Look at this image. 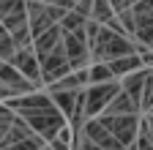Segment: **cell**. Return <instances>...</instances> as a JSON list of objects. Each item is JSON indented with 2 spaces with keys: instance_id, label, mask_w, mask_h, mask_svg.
<instances>
[{
  "instance_id": "obj_6",
  "label": "cell",
  "mask_w": 153,
  "mask_h": 150,
  "mask_svg": "<svg viewBox=\"0 0 153 150\" xmlns=\"http://www.w3.org/2000/svg\"><path fill=\"white\" fill-rule=\"evenodd\" d=\"M74 71L71 60H68V52L66 47L60 44L52 55H47V58L41 60V74H44V82L47 85H55V82H60L63 77H68V74Z\"/></svg>"
},
{
  "instance_id": "obj_2",
  "label": "cell",
  "mask_w": 153,
  "mask_h": 150,
  "mask_svg": "<svg viewBox=\"0 0 153 150\" xmlns=\"http://www.w3.org/2000/svg\"><path fill=\"white\" fill-rule=\"evenodd\" d=\"M22 117L30 123V128L38 137H44L47 142H55L66 128V115L57 106L52 109H36V112H22Z\"/></svg>"
},
{
  "instance_id": "obj_20",
  "label": "cell",
  "mask_w": 153,
  "mask_h": 150,
  "mask_svg": "<svg viewBox=\"0 0 153 150\" xmlns=\"http://www.w3.org/2000/svg\"><path fill=\"white\" fill-rule=\"evenodd\" d=\"M49 142L44 139V137H38V134H33L30 139H25V142H16V145H11V147H0V150H44Z\"/></svg>"
},
{
  "instance_id": "obj_15",
  "label": "cell",
  "mask_w": 153,
  "mask_h": 150,
  "mask_svg": "<svg viewBox=\"0 0 153 150\" xmlns=\"http://www.w3.org/2000/svg\"><path fill=\"white\" fill-rule=\"evenodd\" d=\"M140 112H142V109L131 101V96H128L126 90H120L118 96H115V101L107 106L104 115H140Z\"/></svg>"
},
{
  "instance_id": "obj_24",
  "label": "cell",
  "mask_w": 153,
  "mask_h": 150,
  "mask_svg": "<svg viewBox=\"0 0 153 150\" xmlns=\"http://www.w3.org/2000/svg\"><path fill=\"white\" fill-rule=\"evenodd\" d=\"M47 14H49V19L55 22V25H60L63 19H66V8H60V6H55V3H47Z\"/></svg>"
},
{
  "instance_id": "obj_19",
  "label": "cell",
  "mask_w": 153,
  "mask_h": 150,
  "mask_svg": "<svg viewBox=\"0 0 153 150\" xmlns=\"http://www.w3.org/2000/svg\"><path fill=\"white\" fill-rule=\"evenodd\" d=\"M88 16H82V14H76V11H68L66 14V19L60 22V27H63V33H79V30H85L88 27Z\"/></svg>"
},
{
  "instance_id": "obj_12",
  "label": "cell",
  "mask_w": 153,
  "mask_h": 150,
  "mask_svg": "<svg viewBox=\"0 0 153 150\" xmlns=\"http://www.w3.org/2000/svg\"><path fill=\"white\" fill-rule=\"evenodd\" d=\"M85 87H90V68L71 71L68 77H63L60 82L49 85V93H57V90H85Z\"/></svg>"
},
{
  "instance_id": "obj_28",
  "label": "cell",
  "mask_w": 153,
  "mask_h": 150,
  "mask_svg": "<svg viewBox=\"0 0 153 150\" xmlns=\"http://www.w3.org/2000/svg\"><path fill=\"white\" fill-rule=\"evenodd\" d=\"M145 120H148V117H145ZM148 126H150V123H148ZM150 137H153V126H150Z\"/></svg>"
},
{
  "instance_id": "obj_27",
  "label": "cell",
  "mask_w": 153,
  "mask_h": 150,
  "mask_svg": "<svg viewBox=\"0 0 153 150\" xmlns=\"http://www.w3.org/2000/svg\"><path fill=\"white\" fill-rule=\"evenodd\" d=\"M109 3H112L115 14H120V11H126V8H131V6H134L131 0H109Z\"/></svg>"
},
{
  "instance_id": "obj_16",
  "label": "cell",
  "mask_w": 153,
  "mask_h": 150,
  "mask_svg": "<svg viewBox=\"0 0 153 150\" xmlns=\"http://www.w3.org/2000/svg\"><path fill=\"white\" fill-rule=\"evenodd\" d=\"M115 16H118V14H115V8H112L109 0H96V3H93V16H90L93 22H99V25H109Z\"/></svg>"
},
{
  "instance_id": "obj_23",
  "label": "cell",
  "mask_w": 153,
  "mask_h": 150,
  "mask_svg": "<svg viewBox=\"0 0 153 150\" xmlns=\"http://www.w3.org/2000/svg\"><path fill=\"white\" fill-rule=\"evenodd\" d=\"M153 109V71L145 82V93H142V112H150Z\"/></svg>"
},
{
  "instance_id": "obj_9",
  "label": "cell",
  "mask_w": 153,
  "mask_h": 150,
  "mask_svg": "<svg viewBox=\"0 0 153 150\" xmlns=\"http://www.w3.org/2000/svg\"><path fill=\"white\" fill-rule=\"evenodd\" d=\"M3 106L14 109V112H36V109H52L55 106V98L49 96V93H27V96H19V98H8Z\"/></svg>"
},
{
  "instance_id": "obj_25",
  "label": "cell",
  "mask_w": 153,
  "mask_h": 150,
  "mask_svg": "<svg viewBox=\"0 0 153 150\" xmlns=\"http://www.w3.org/2000/svg\"><path fill=\"white\" fill-rule=\"evenodd\" d=\"M93 3H96V0H76V8H74V11L90 19V16H93Z\"/></svg>"
},
{
  "instance_id": "obj_14",
  "label": "cell",
  "mask_w": 153,
  "mask_h": 150,
  "mask_svg": "<svg viewBox=\"0 0 153 150\" xmlns=\"http://www.w3.org/2000/svg\"><path fill=\"white\" fill-rule=\"evenodd\" d=\"M55 98V106L63 112L66 117H74L76 112V104H79V90H57V93H49Z\"/></svg>"
},
{
  "instance_id": "obj_29",
  "label": "cell",
  "mask_w": 153,
  "mask_h": 150,
  "mask_svg": "<svg viewBox=\"0 0 153 150\" xmlns=\"http://www.w3.org/2000/svg\"><path fill=\"white\" fill-rule=\"evenodd\" d=\"M148 117H153V109H150V112H148Z\"/></svg>"
},
{
  "instance_id": "obj_30",
  "label": "cell",
  "mask_w": 153,
  "mask_h": 150,
  "mask_svg": "<svg viewBox=\"0 0 153 150\" xmlns=\"http://www.w3.org/2000/svg\"><path fill=\"white\" fill-rule=\"evenodd\" d=\"M148 123H150V126H153V117H148Z\"/></svg>"
},
{
  "instance_id": "obj_4",
  "label": "cell",
  "mask_w": 153,
  "mask_h": 150,
  "mask_svg": "<svg viewBox=\"0 0 153 150\" xmlns=\"http://www.w3.org/2000/svg\"><path fill=\"white\" fill-rule=\"evenodd\" d=\"M99 123H101L104 128H109L126 147L137 142V137H140V126H142L140 115H101Z\"/></svg>"
},
{
  "instance_id": "obj_26",
  "label": "cell",
  "mask_w": 153,
  "mask_h": 150,
  "mask_svg": "<svg viewBox=\"0 0 153 150\" xmlns=\"http://www.w3.org/2000/svg\"><path fill=\"white\" fill-rule=\"evenodd\" d=\"M76 142H79V147H82V150H104V147H99L96 142H90L85 134H76Z\"/></svg>"
},
{
  "instance_id": "obj_5",
  "label": "cell",
  "mask_w": 153,
  "mask_h": 150,
  "mask_svg": "<svg viewBox=\"0 0 153 150\" xmlns=\"http://www.w3.org/2000/svg\"><path fill=\"white\" fill-rule=\"evenodd\" d=\"M0 93H3V101L8 98H19V96H27V93H36L38 87L25 77L19 68H14L11 63H3V68H0Z\"/></svg>"
},
{
  "instance_id": "obj_7",
  "label": "cell",
  "mask_w": 153,
  "mask_h": 150,
  "mask_svg": "<svg viewBox=\"0 0 153 150\" xmlns=\"http://www.w3.org/2000/svg\"><path fill=\"white\" fill-rule=\"evenodd\" d=\"M11 66H14V68H19V71H22L25 77L36 85V87L44 82V74H41V60H38V55H36V49H33V47L19 49V52L14 55Z\"/></svg>"
},
{
  "instance_id": "obj_10",
  "label": "cell",
  "mask_w": 153,
  "mask_h": 150,
  "mask_svg": "<svg viewBox=\"0 0 153 150\" xmlns=\"http://www.w3.org/2000/svg\"><path fill=\"white\" fill-rule=\"evenodd\" d=\"M150 71L153 68H140V71H134V74H128V77L120 79V87L131 96V101L137 104L140 109H142V93H145V82L150 77Z\"/></svg>"
},
{
  "instance_id": "obj_21",
  "label": "cell",
  "mask_w": 153,
  "mask_h": 150,
  "mask_svg": "<svg viewBox=\"0 0 153 150\" xmlns=\"http://www.w3.org/2000/svg\"><path fill=\"white\" fill-rule=\"evenodd\" d=\"M16 117H19V112H14V109L3 106V112H0V137H3V134H8V131L14 128Z\"/></svg>"
},
{
  "instance_id": "obj_1",
  "label": "cell",
  "mask_w": 153,
  "mask_h": 150,
  "mask_svg": "<svg viewBox=\"0 0 153 150\" xmlns=\"http://www.w3.org/2000/svg\"><path fill=\"white\" fill-rule=\"evenodd\" d=\"M131 55H142V47L137 41H131L128 35H123V33H115L107 25L99 33V41L90 47L93 63H112L118 58H131Z\"/></svg>"
},
{
  "instance_id": "obj_3",
  "label": "cell",
  "mask_w": 153,
  "mask_h": 150,
  "mask_svg": "<svg viewBox=\"0 0 153 150\" xmlns=\"http://www.w3.org/2000/svg\"><path fill=\"white\" fill-rule=\"evenodd\" d=\"M123 87H120V82L115 79V82H104V85H90L85 93H88V106H85V115H88V120H93V117H101L104 112H107V106L115 101V96H118Z\"/></svg>"
},
{
  "instance_id": "obj_17",
  "label": "cell",
  "mask_w": 153,
  "mask_h": 150,
  "mask_svg": "<svg viewBox=\"0 0 153 150\" xmlns=\"http://www.w3.org/2000/svg\"><path fill=\"white\" fill-rule=\"evenodd\" d=\"M16 52H19V47L14 41V35L3 27V33H0V58H3V63H11Z\"/></svg>"
},
{
  "instance_id": "obj_22",
  "label": "cell",
  "mask_w": 153,
  "mask_h": 150,
  "mask_svg": "<svg viewBox=\"0 0 153 150\" xmlns=\"http://www.w3.org/2000/svg\"><path fill=\"white\" fill-rule=\"evenodd\" d=\"M27 8V0H0V14L8 16V14H16V11H25Z\"/></svg>"
},
{
  "instance_id": "obj_11",
  "label": "cell",
  "mask_w": 153,
  "mask_h": 150,
  "mask_svg": "<svg viewBox=\"0 0 153 150\" xmlns=\"http://www.w3.org/2000/svg\"><path fill=\"white\" fill-rule=\"evenodd\" d=\"M60 44H63V27H60V25H55L49 33H44L41 38H36L33 49H36V55H38V60H44L47 55H52Z\"/></svg>"
},
{
  "instance_id": "obj_31",
  "label": "cell",
  "mask_w": 153,
  "mask_h": 150,
  "mask_svg": "<svg viewBox=\"0 0 153 150\" xmlns=\"http://www.w3.org/2000/svg\"><path fill=\"white\" fill-rule=\"evenodd\" d=\"M44 150H52V147H49V145H47V147H44Z\"/></svg>"
},
{
  "instance_id": "obj_8",
  "label": "cell",
  "mask_w": 153,
  "mask_h": 150,
  "mask_svg": "<svg viewBox=\"0 0 153 150\" xmlns=\"http://www.w3.org/2000/svg\"><path fill=\"white\" fill-rule=\"evenodd\" d=\"M82 134L90 139V142H96L99 147H104V150H126V145L112 134L109 128H104L101 123H99V117H93V120H88L85 123V128H82Z\"/></svg>"
},
{
  "instance_id": "obj_32",
  "label": "cell",
  "mask_w": 153,
  "mask_h": 150,
  "mask_svg": "<svg viewBox=\"0 0 153 150\" xmlns=\"http://www.w3.org/2000/svg\"><path fill=\"white\" fill-rule=\"evenodd\" d=\"M131 3H140V0H131Z\"/></svg>"
},
{
  "instance_id": "obj_13",
  "label": "cell",
  "mask_w": 153,
  "mask_h": 150,
  "mask_svg": "<svg viewBox=\"0 0 153 150\" xmlns=\"http://www.w3.org/2000/svg\"><path fill=\"white\" fill-rule=\"evenodd\" d=\"M36 134V131L30 128V123L19 115L16 117V123H14V128L8 131V134H3L0 137V147H11V145H16V142H25V139H30Z\"/></svg>"
},
{
  "instance_id": "obj_18",
  "label": "cell",
  "mask_w": 153,
  "mask_h": 150,
  "mask_svg": "<svg viewBox=\"0 0 153 150\" xmlns=\"http://www.w3.org/2000/svg\"><path fill=\"white\" fill-rule=\"evenodd\" d=\"M104 82H115L109 63H93L90 66V85H104Z\"/></svg>"
}]
</instances>
